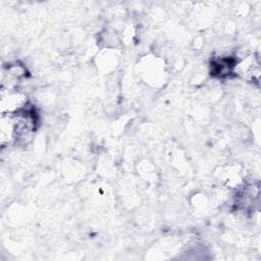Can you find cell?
I'll return each mask as SVG.
<instances>
[{
    "mask_svg": "<svg viewBox=\"0 0 261 261\" xmlns=\"http://www.w3.org/2000/svg\"><path fill=\"white\" fill-rule=\"evenodd\" d=\"M27 105L25 96L14 89H3L1 93L2 114H13L24 109Z\"/></svg>",
    "mask_w": 261,
    "mask_h": 261,
    "instance_id": "6da1fadb",
    "label": "cell"
},
{
    "mask_svg": "<svg viewBox=\"0 0 261 261\" xmlns=\"http://www.w3.org/2000/svg\"><path fill=\"white\" fill-rule=\"evenodd\" d=\"M233 71L244 80L257 82L260 76V62L254 55L247 56L233 65Z\"/></svg>",
    "mask_w": 261,
    "mask_h": 261,
    "instance_id": "7a4b0ae2",
    "label": "cell"
}]
</instances>
